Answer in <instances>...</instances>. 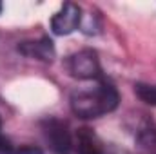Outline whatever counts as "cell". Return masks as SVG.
Returning <instances> with one entry per match:
<instances>
[{
	"label": "cell",
	"mask_w": 156,
	"mask_h": 154,
	"mask_svg": "<svg viewBox=\"0 0 156 154\" xmlns=\"http://www.w3.org/2000/svg\"><path fill=\"white\" fill-rule=\"evenodd\" d=\"M134 93H136V96L142 102L156 107V85H151V83H136L134 85Z\"/></svg>",
	"instance_id": "obj_9"
},
{
	"label": "cell",
	"mask_w": 156,
	"mask_h": 154,
	"mask_svg": "<svg viewBox=\"0 0 156 154\" xmlns=\"http://www.w3.org/2000/svg\"><path fill=\"white\" fill-rule=\"evenodd\" d=\"M0 11H2V4H0Z\"/></svg>",
	"instance_id": "obj_10"
},
{
	"label": "cell",
	"mask_w": 156,
	"mask_h": 154,
	"mask_svg": "<svg viewBox=\"0 0 156 154\" xmlns=\"http://www.w3.org/2000/svg\"><path fill=\"white\" fill-rule=\"evenodd\" d=\"M80 22H82V9L76 4L67 2L51 18V31L58 37H66V35H71L73 31H76L80 27Z\"/></svg>",
	"instance_id": "obj_4"
},
{
	"label": "cell",
	"mask_w": 156,
	"mask_h": 154,
	"mask_svg": "<svg viewBox=\"0 0 156 154\" xmlns=\"http://www.w3.org/2000/svg\"><path fill=\"white\" fill-rule=\"evenodd\" d=\"M66 69L73 78L78 80H100L102 78V67L96 51L93 49H82L73 53L66 58Z\"/></svg>",
	"instance_id": "obj_2"
},
{
	"label": "cell",
	"mask_w": 156,
	"mask_h": 154,
	"mask_svg": "<svg viewBox=\"0 0 156 154\" xmlns=\"http://www.w3.org/2000/svg\"><path fill=\"white\" fill-rule=\"evenodd\" d=\"M42 131H44V138L49 143L51 151L55 154H71L75 147V140L67 129V125L58 120V118H47L42 123Z\"/></svg>",
	"instance_id": "obj_3"
},
{
	"label": "cell",
	"mask_w": 156,
	"mask_h": 154,
	"mask_svg": "<svg viewBox=\"0 0 156 154\" xmlns=\"http://www.w3.org/2000/svg\"><path fill=\"white\" fill-rule=\"evenodd\" d=\"M118 102L120 96L116 87L104 78L93 80L91 85L73 91L69 98L71 111L83 120H93L113 113L118 107Z\"/></svg>",
	"instance_id": "obj_1"
},
{
	"label": "cell",
	"mask_w": 156,
	"mask_h": 154,
	"mask_svg": "<svg viewBox=\"0 0 156 154\" xmlns=\"http://www.w3.org/2000/svg\"><path fill=\"white\" fill-rule=\"evenodd\" d=\"M18 51L29 58H37L42 62H51L55 58V47L49 38H40L35 42H24L18 45Z\"/></svg>",
	"instance_id": "obj_5"
},
{
	"label": "cell",
	"mask_w": 156,
	"mask_h": 154,
	"mask_svg": "<svg viewBox=\"0 0 156 154\" xmlns=\"http://www.w3.org/2000/svg\"><path fill=\"white\" fill-rule=\"evenodd\" d=\"M136 143L144 154H156V127H142L136 134Z\"/></svg>",
	"instance_id": "obj_7"
},
{
	"label": "cell",
	"mask_w": 156,
	"mask_h": 154,
	"mask_svg": "<svg viewBox=\"0 0 156 154\" xmlns=\"http://www.w3.org/2000/svg\"><path fill=\"white\" fill-rule=\"evenodd\" d=\"M78 154H105L100 140L93 134L89 129H80L76 132V142H75Z\"/></svg>",
	"instance_id": "obj_6"
},
{
	"label": "cell",
	"mask_w": 156,
	"mask_h": 154,
	"mask_svg": "<svg viewBox=\"0 0 156 154\" xmlns=\"http://www.w3.org/2000/svg\"><path fill=\"white\" fill-rule=\"evenodd\" d=\"M0 154H42L35 147H15L4 134H2V125H0Z\"/></svg>",
	"instance_id": "obj_8"
}]
</instances>
